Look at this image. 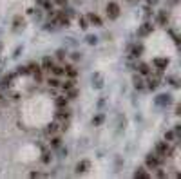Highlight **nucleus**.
<instances>
[{
    "label": "nucleus",
    "instance_id": "37998d69",
    "mask_svg": "<svg viewBox=\"0 0 181 179\" xmlns=\"http://www.w3.org/2000/svg\"><path fill=\"white\" fill-rule=\"evenodd\" d=\"M0 102H2V94H0Z\"/></svg>",
    "mask_w": 181,
    "mask_h": 179
},
{
    "label": "nucleus",
    "instance_id": "20e7f679",
    "mask_svg": "<svg viewBox=\"0 0 181 179\" xmlns=\"http://www.w3.org/2000/svg\"><path fill=\"white\" fill-rule=\"evenodd\" d=\"M105 11H107V17L111 18V20H116V18L120 17V4L118 2H109L107 4V7H105Z\"/></svg>",
    "mask_w": 181,
    "mask_h": 179
},
{
    "label": "nucleus",
    "instance_id": "a211bd4d",
    "mask_svg": "<svg viewBox=\"0 0 181 179\" xmlns=\"http://www.w3.org/2000/svg\"><path fill=\"white\" fill-rule=\"evenodd\" d=\"M167 20H168V15H167V11H159L158 13V24L159 26H167Z\"/></svg>",
    "mask_w": 181,
    "mask_h": 179
},
{
    "label": "nucleus",
    "instance_id": "c03bdc74",
    "mask_svg": "<svg viewBox=\"0 0 181 179\" xmlns=\"http://www.w3.org/2000/svg\"><path fill=\"white\" fill-rule=\"evenodd\" d=\"M38 2H40V4H42V2H43V0H38Z\"/></svg>",
    "mask_w": 181,
    "mask_h": 179
},
{
    "label": "nucleus",
    "instance_id": "2eb2a0df",
    "mask_svg": "<svg viewBox=\"0 0 181 179\" xmlns=\"http://www.w3.org/2000/svg\"><path fill=\"white\" fill-rule=\"evenodd\" d=\"M141 54H143V45H132V47H130V56H132V58H138V56H141Z\"/></svg>",
    "mask_w": 181,
    "mask_h": 179
},
{
    "label": "nucleus",
    "instance_id": "0eeeda50",
    "mask_svg": "<svg viewBox=\"0 0 181 179\" xmlns=\"http://www.w3.org/2000/svg\"><path fill=\"white\" fill-rule=\"evenodd\" d=\"M156 103L161 105V107H167V105L172 103V96H170V94H159V96L156 98Z\"/></svg>",
    "mask_w": 181,
    "mask_h": 179
},
{
    "label": "nucleus",
    "instance_id": "c756f323",
    "mask_svg": "<svg viewBox=\"0 0 181 179\" xmlns=\"http://www.w3.org/2000/svg\"><path fill=\"white\" fill-rule=\"evenodd\" d=\"M51 157H53L51 152H43L42 154V163L43 165H49V163H51Z\"/></svg>",
    "mask_w": 181,
    "mask_h": 179
},
{
    "label": "nucleus",
    "instance_id": "6ab92c4d",
    "mask_svg": "<svg viewBox=\"0 0 181 179\" xmlns=\"http://www.w3.org/2000/svg\"><path fill=\"white\" fill-rule=\"evenodd\" d=\"M134 177H138V179H148V177H150V174H148V172H145V168H136V172H134Z\"/></svg>",
    "mask_w": 181,
    "mask_h": 179
},
{
    "label": "nucleus",
    "instance_id": "a878e982",
    "mask_svg": "<svg viewBox=\"0 0 181 179\" xmlns=\"http://www.w3.org/2000/svg\"><path fill=\"white\" fill-rule=\"evenodd\" d=\"M62 87H63V91H69V89H73L74 87V78H69V80H65L63 83H60Z\"/></svg>",
    "mask_w": 181,
    "mask_h": 179
},
{
    "label": "nucleus",
    "instance_id": "b1692460",
    "mask_svg": "<svg viewBox=\"0 0 181 179\" xmlns=\"http://www.w3.org/2000/svg\"><path fill=\"white\" fill-rule=\"evenodd\" d=\"M47 83H49V87H51V89H56V87H60V80H58V76H53V78H49V80H47Z\"/></svg>",
    "mask_w": 181,
    "mask_h": 179
},
{
    "label": "nucleus",
    "instance_id": "423d86ee",
    "mask_svg": "<svg viewBox=\"0 0 181 179\" xmlns=\"http://www.w3.org/2000/svg\"><path fill=\"white\" fill-rule=\"evenodd\" d=\"M159 72H161V71H158V74H156V76L148 74V82H147L145 89H148V91H156V89L159 87Z\"/></svg>",
    "mask_w": 181,
    "mask_h": 179
},
{
    "label": "nucleus",
    "instance_id": "cd10ccee",
    "mask_svg": "<svg viewBox=\"0 0 181 179\" xmlns=\"http://www.w3.org/2000/svg\"><path fill=\"white\" fill-rule=\"evenodd\" d=\"M174 139H176V132H174V130L165 132V141H168V143H170V141H174Z\"/></svg>",
    "mask_w": 181,
    "mask_h": 179
},
{
    "label": "nucleus",
    "instance_id": "f257e3e1",
    "mask_svg": "<svg viewBox=\"0 0 181 179\" xmlns=\"http://www.w3.org/2000/svg\"><path fill=\"white\" fill-rule=\"evenodd\" d=\"M74 15V11L73 9H62V11H58V13H54L53 15L51 13V17H53V24L54 26H69L71 24V17Z\"/></svg>",
    "mask_w": 181,
    "mask_h": 179
},
{
    "label": "nucleus",
    "instance_id": "412c9836",
    "mask_svg": "<svg viewBox=\"0 0 181 179\" xmlns=\"http://www.w3.org/2000/svg\"><path fill=\"white\" fill-rule=\"evenodd\" d=\"M53 65H54V62H53V58H49V56H45V58L42 60V67L45 69V71H51Z\"/></svg>",
    "mask_w": 181,
    "mask_h": 179
},
{
    "label": "nucleus",
    "instance_id": "4c0bfd02",
    "mask_svg": "<svg viewBox=\"0 0 181 179\" xmlns=\"http://www.w3.org/2000/svg\"><path fill=\"white\" fill-rule=\"evenodd\" d=\"M18 74H29V71H27V67H18V71H17Z\"/></svg>",
    "mask_w": 181,
    "mask_h": 179
},
{
    "label": "nucleus",
    "instance_id": "6e6552de",
    "mask_svg": "<svg viewBox=\"0 0 181 179\" xmlns=\"http://www.w3.org/2000/svg\"><path fill=\"white\" fill-rule=\"evenodd\" d=\"M154 67L158 69V71H163V69H167L168 67V63H170V60L168 58H154Z\"/></svg>",
    "mask_w": 181,
    "mask_h": 179
},
{
    "label": "nucleus",
    "instance_id": "ea45409f",
    "mask_svg": "<svg viewBox=\"0 0 181 179\" xmlns=\"http://www.w3.org/2000/svg\"><path fill=\"white\" fill-rule=\"evenodd\" d=\"M40 176H42L40 172H31V174H29V177H40Z\"/></svg>",
    "mask_w": 181,
    "mask_h": 179
},
{
    "label": "nucleus",
    "instance_id": "a18cd8bd",
    "mask_svg": "<svg viewBox=\"0 0 181 179\" xmlns=\"http://www.w3.org/2000/svg\"><path fill=\"white\" fill-rule=\"evenodd\" d=\"M0 51H2V45H0Z\"/></svg>",
    "mask_w": 181,
    "mask_h": 179
},
{
    "label": "nucleus",
    "instance_id": "1a4fd4ad",
    "mask_svg": "<svg viewBox=\"0 0 181 179\" xmlns=\"http://www.w3.org/2000/svg\"><path fill=\"white\" fill-rule=\"evenodd\" d=\"M87 20H89V24H91V26L102 27V18L98 17L96 13H89V15H87Z\"/></svg>",
    "mask_w": 181,
    "mask_h": 179
},
{
    "label": "nucleus",
    "instance_id": "4be33fe9",
    "mask_svg": "<svg viewBox=\"0 0 181 179\" xmlns=\"http://www.w3.org/2000/svg\"><path fill=\"white\" fill-rule=\"evenodd\" d=\"M103 121H105L103 114H96L94 118H93V125H94V127H100V125H103Z\"/></svg>",
    "mask_w": 181,
    "mask_h": 179
},
{
    "label": "nucleus",
    "instance_id": "72a5a7b5",
    "mask_svg": "<svg viewBox=\"0 0 181 179\" xmlns=\"http://www.w3.org/2000/svg\"><path fill=\"white\" fill-rule=\"evenodd\" d=\"M65 56H67V52L63 51V49H58V51H56V60H65Z\"/></svg>",
    "mask_w": 181,
    "mask_h": 179
},
{
    "label": "nucleus",
    "instance_id": "79ce46f5",
    "mask_svg": "<svg viewBox=\"0 0 181 179\" xmlns=\"http://www.w3.org/2000/svg\"><path fill=\"white\" fill-rule=\"evenodd\" d=\"M176 114H181V105H176Z\"/></svg>",
    "mask_w": 181,
    "mask_h": 179
},
{
    "label": "nucleus",
    "instance_id": "7c9ffc66",
    "mask_svg": "<svg viewBox=\"0 0 181 179\" xmlns=\"http://www.w3.org/2000/svg\"><path fill=\"white\" fill-rule=\"evenodd\" d=\"M74 98H78V91L73 87V89L67 91V100H74Z\"/></svg>",
    "mask_w": 181,
    "mask_h": 179
},
{
    "label": "nucleus",
    "instance_id": "f704fd0d",
    "mask_svg": "<svg viewBox=\"0 0 181 179\" xmlns=\"http://www.w3.org/2000/svg\"><path fill=\"white\" fill-rule=\"evenodd\" d=\"M42 6H43V9H47L49 13L53 11V4L49 2V0H43V2H42Z\"/></svg>",
    "mask_w": 181,
    "mask_h": 179
},
{
    "label": "nucleus",
    "instance_id": "c9c22d12",
    "mask_svg": "<svg viewBox=\"0 0 181 179\" xmlns=\"http://www.w3.org/2000/svg\"><path fill=\"white\" fill-rule=\"evenodd\" d=\"M71 58L74 60V62H78V60L82 58V52H78V51H74V52H73V54H71Z\"/></svg>",
    "mask_w": 181,
    "mask_h": 179
},
{
    "label": "nucleus",
    "instance_id": "4468645a",
    "mask_svg": "<svg viewBox=\"0 0 181 179\" xmlns=\"http://www.w3.org/2000/svg\"><path fill=\"white\" fill-rule=\"evenodd\" d=\"M93 87L94 89H102L103 87V78H102V74H93Z\"/></svg>",
    "mask_w": 181,
    "mask_h": 179
},
{
    "label": "nucleus",
    "instance_id": "2f4dec72",
    "mask_svg": "<svg viewBox=\"0 0 181 179\" xmlns=\"http://www.w3.org/2000/svg\"><path fill=\"white\" fill-rule=\"evenodd\" d=\"M87 43H89V45H96V43H98V38H96L94 34H89V36H87Z\"/></svg>",
    "mask_w": 181,
    "mask_h": 179
},
{
    "label": "nucleus",
    "instance_id": "5701e85b",
    "mask_svg": "<svg viewBox=\"0 0 181 179\" xmlns=\"http://www.w3.org/2000/svg\"><path fill=\"white\" fill-rule=\"evenodd\" d=\"M51 72L54 74V76H62V74H65V71H63V67H62V65H53V67H51Z\"/></svg>",
    "mask_w": 181,
    "mask_h": 179
},
{
    "label": "nucleus",
    "instance_id": "39448f33",
    "mask_svg": "<svg viewBox=\"0 0 181 179\" xmlns=\"http://www.w3.org/2000/svg\"><path fill=\"white\" fill-rule=\"evenodd\" d=\"M54 116H56V119H58V121H63L62 128H67V121H69V118H71V112L67 111V107H65V109H60V111L56 112Z\"/></svg>",
    "mask_w": 181,
    "mask_h": 179
},
{
    "label": "nucleus",
    "instance_id": "f3484780",
    "mask_svg": "<svg viewBox=\"0 0 181 179\" xmlns=\"http://www.w3.org/2000/svg\"><path fill=\"white\" fill-rule=\"evenodd\" d=\"M60 128H62V127L58 125V121H53V123H49V125H47V134L54 136V134H56V132H58Z\"/></svg>",
    "mask_w": 181,
    "mask_h": 179
},
{
    "label": "nucleus",
    "instance_id": "e433bc0d",
    "mask_svg": "<svg viewBox=\"0 0 181 179\" xmlns=\"http://www.w3.org/2000/svg\"><path fill=\"white\" fill-rule=\"evenodd\" d=\"M156 170H158V172H156V176H158V177H167V172H163L161 168H159V167H158Z\"/></svg>",
    "mask_w": 181,
    "mask_h": 179
},
{
    "label": "nucleus",
    "instance_id": "9b49d317",
    "mask_svg": "<svg viewBox=\"0 0 181 179\" xmlns=\"http://www.w3.org/2000/svg\"><path fill=\"white\" fill-rule=\"evenodd\" d=\"M138 72L141 76H148V74H152V69L148 63H138Z\"/></svg>",
    "mask_w": 181,
    "mask_h": 179
},
{
    "label": "nucleus",
    "instance_id": "f8f14e48",
    "mask_svg": "<svg viewBox=\"0 0 181 179\" xmlns=\"http://www.w3.org/2000/svg\"><path fill=\"white\" fill-rule=\"evenodd\" d=\"M132 83H134V89H138V91H143V89H145V82H143V78L138 76V74L132 76Z\"/></svg>",
    "mask_w": 181,
    "mask_h": 179
},
{
    "label": "nucleus",
    "instance_id": "58836bf2",
    "mask_svg": "<svg viewBox=\"0 0 181 179\" xmlns=\"http://www.w3.org/2000/svg\"><path fill=\"white\" fill-rule=\"evenodd\" d=\"M174 132H176V136H179V132H181V125H176V127H174Z\"/></svg>",
    "mask_w": 181,
    "mask_h": 179
},
{
    "label": "nucleus",
    "instance_id": "aec40b11",
    "mask_svg": "<svg viewBox=\"0 0 181 179\" xmlns=\"http://www.w3.org/2000/svg\"><path fill=\"white\" fill-rule=\"evenodd\" d=\"M63 71H65V74H67L69 78H76V76H78V71L73 67V65H65V67H63Z\"/></svg>",
    "mask_w": 181,
    "mask_h": 179
},
{
    "label": "nucleus",
    "instance_id": "393cba45",
    "mask_svg": "<svg viewBox=\"0 0 181 179\" xmlns=\"http://www.w3.org/2000/svg\"><path fill=\"white\" fill-rule=\"evenodd\" d=\"M49 145H51V148H60V147H62V137L54 136L51 141H49Z\"/></svg>",
    "mask_w": 181,
    "mask_h": 179
},
{
    "label": "nucleus",
    "instance_id": "9d476101",
    "mask_svg": "<svg viewBox=\"0 0 181 179\" xmlns=\"http://www.w3.org/2000/svg\"><path fill=\"white\" fill-rule=\"evenodd\" d=\"M91 168V163L87 161V159H82V161L76 165V174H83V172H87Z\"/></svg>",
    "mask_w": 181,
    "mask_h": 179
},
{
    "label": "nucleus",
    "instance_id": "c85d7f7f",
    "mask_svg": "<svg viewBox=\"0 0 181 179\" xmlns=\"http://www.w3.org/2000/svg\"><path fill=\"white\" fill-rule=\"evenodd\" d=\"M13 24H15V29H20V27H24V24H26V22H24V18H22V17H17Z\"/></svg>",
    "mask_w": 181,
    "mask_h": 179
},
{
    "label": "nucleus",
    "instance_id": "ddd939ff",
    "mask_svg": "<svg viewBox=\"0 0 181 179\" xmlns=\"http://www.w3.org/2000/svg\"><path fill=\"white\" fill-rule=\"evenodd\" d=\"M150 33H152V24H150V22H145L138 31L139 36H147V34H150Z\"/></svg>",
    "mask_w": 181,
    "mask_h": 179
},
{
    "label": "nucleus",
    "instance_id": "dca6fc26",
    "mask_svg": "<svg viewBox=\"0 0 181 179\" xmlns=\"http://www.w3.org/2000/svg\"><path fill=\"white\" fill-rule=\"evenodd\" d=\"M54 103H56V107H58V109H65V107L69 105V100H67V96H58Z\"/></svg>",
    "mask_w": 181,
    "mask_h": 179
},
{
    "label": "nucleus",
    "instance_id": "bb28decb",
    "mask_svg": "<svg viewBox=\"0 0 181 179\" xmlns=\"http://www.w3.org/2000/svg\"><path fill=\"white\" fill-rule=\"evenodd\" d=\"M78 26H80V29L85 31L87 27H89V20H87V17H80V18H78Z\"/></svg>",
    "mask_w": 181,
    "mask_h": 179
},
{
    "label": "nucleus",
    "instance_id": "a19ab883",
    "mask_svg": "<svg viewBox=\"0 0 181 179\" xmlns=\"http://www.w3.org/2000/svg\"><path fill=\"white\" fill-rule=\"evenodd\" d=\"M54 2H56V4H60V6H65V4H67V0H54Z\"/></svg>",
    "mask_w": 181,
    "mask_h": 179
},
{
    "label": "nucleus",
    "instance_id": "473e14b6",
    "mask_svg": "<svg viewBox=\"0 0 181 179\" xmlns=\"http://www.w3.org/2000/svg\"><path fill=\"white\" fill-rule=\"evenodd\" d=\"M27 71H29V74H33L36 71H40V67H38L36 63H29V65H27Z\"/></svg>",
    "mask_w": 181,
    "mask_h": 179
},
{
    "label": "nucleus",
    "instance_id": "f03ea898",
    "mask_svg": "<svg viewBox=\"0 0 181 179\" xmlns=\"http://www.w3.org/2000/svg\"><path fill=\"white\" fill-rule=\"evenodd\" d=\"M172 152H174V150H172V147H170L168 141H161V143H158V145H156V154H158L161 159L168 157Z\"/></svg>",
    "mask_w": 181,
    "mask_h": 179
},
{
    "label": "nucleus",
    "instance_id": "7ed1b4c3",
    "mask_svg": "<svg viewBox=\"0 0 181 179\" xmlns=\"http://www.w3.org/2000/svg\"><path fill=\"white\" fill-rule=\"evenodd\" d=\"M161 161H163V159H161L158 154H148V156L145 157V167L148 168V170H156V168L161 165Z\"/></svg>",
    "mask_w": 181,
    "mask_h": 179
}]
</instances>
